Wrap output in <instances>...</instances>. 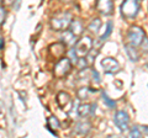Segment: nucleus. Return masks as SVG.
Wrapping results in <instances>:
<instances>
[{
    "instance_id": "9",
    "label": "nucleus",
    "mask_w": 148,
    "mask_h": 138,
    "mask_svg": "<svg viewBox=\"0 0 148 138\" xmlns=\"http://www.w3.org/2000/svg\"><path fill=\"white\" fill-rule=\"evenodd\" d=\"M96 9L103 15H110L114 11V4L112 0H98L96 3Z\"/></svg>"
},
{
    "instance_id": "1",
    "label": "nucleus",
    "mask_w": 148,
    "mask_h": 138,
    "mask_svg": "<svg viewBox=\"0 0 148 138\" xmlns=\"http://www.w3.org/2000/svg\"><path fill=\"white\" fill-rule=\"evenodd\" d=\"M73 21L72 14L68 11H62L58 12L51 19V27L54 31H66L69 29Z\"/></svg>"
},
{
    "instance_id": "19",
    "label": "nucleus",
    "mask_w": 148,
    "mask_h": 138,
    "mask_svg": "<svg viewBox=\"0 0 148 138\" xmlns=\"http://www.w3.org/2000/svg\"><path fill=\"white\" fill-rule=\"evenodd\" d=\"M111 31H112V22L109 21L108 24H106V30H105V32L100 36V41H105L106 38H108L109 36L111 35Z\"/></svg>"
},
{
    "instance_id": "21",
    "label": "nucleus",
    "mask_w": 148,
    "mask_h": 138,
    "mask_svg": "<svg viewBox=\"0 0 148 138\" xmlns=\"http://www.w3.org/2000/svg\"><path fill=\"white\" fill-rule=\"evenodd\" d=\"M103 99H104V101L106 102V105L110 107V109H115V106H116V104H115V101H112V100H110L109 99V96L106 95V94H103Z\"/></svg>"
},
{
    "instance_id": "11",
    "label": "nucleus",
    "mask_w": 148,
    "mask_h": 138,
    "mask_svg": "<svg viewBox=\"0 0 148 138\" xmlns=\"http://www.w3.org/2000/svg\"><path fill=\"white\" fill-rule=\"evenodd\" d=\"M95 110H96L95 104H92V105L82 104V105H79V107H78V115H79L80 117H88V116H90V115H94Z\"/></svg>"
},
{
    "instance_id": "15",
    "label": "nucleus",
    "mask_w": 148,
    "mask_h": 138,
    "mask_svg": "<svg viewBox=\"0 0 148 138\" xmlns=\"http://www.w3.org/2000/svg\"><path fill=\"white\" fill-rule=\"evenodd\" d=\"M59 121H58V118L57 117H54V116H51L47 118V128L52 132V135L54 136H57V132H56V130L57 128H59Z\"/></svg>"
},
{
    "instance_id": "3",
    "label": "nucleus",
    "mask_w": 148,
    "mask_h": 138,
    "mask_svg": "<svg viewBox=\"0 0 148 138\" xmlns=\"http://www.w3.org/2000/svg\"><path fill=\"white\" fill-rule=\"evenodd\" d=\"M71 69H72V61L67 57H62L56 63V66L53 68V75L57 79H63L64 77H67L69 74Z\"/></svg>"
},
{
    "instance_id": "20",
    "label": "nucleus",
    "mask_w": 148,
    "mask_h": 138,
    "mask_svg": "<svg viewBox=\"0 0 148 138\" xmlns=\"http://www.w3.org/2000/svg\"><path fill=\"white\" fill-rule=\"evenodd\" d=\"M130 137H136V138L142 137V131L140 130V127H137V126L132 127L131 131H130Z\"/></svg>"
},
{
    "instance_id": "2",
    "label": "nucleus",
    "mask_w": 148,
    "mask_h": 138,
    "mask_svg": "<svg viewBox=\"0 0 148 138\" xmlns=\"http://www.w3.org/2000/svg\"><path fill=\"white\" fill-rule=\"evenodd\" d=\"M120 10H121V15L125 19H135L138 14V10H140V3H138V0H123Z\"/></svg>"
},
{
    "instance_id": "4",
    "label": "nucleus",
    "mask_w": 148,
    "mask_h": 138,
    "mask_svg": "<svg viewBox=\"0 0 148 138\" xmlns=\"http://www.w3.org/2000/svg\"><path fill=\"white\" fill-rule=\"evenodd\" d=\"M127 38H128V43L133 46V47H140L142 43L145 42L146 35L141 27L138 26H131L127 32Z\"/></svg>"
},
{
    "instance_id": "12",
    "label": "nucleus",
    "mask_w": 148,
    "mask_h": 138,
    "mask_svg": "<svg viewBox=\"0 0 148 138\" xmlns=\"http://www.w3.org/2000/svg\"><path fill=\"white\" fill-rule=\"evenodd\" d=\"M91 128V125L90 122L88 121H80L78 122L75 127H74V131H75V133H78V135H88Z\"/></svg>"
},
{
    "instance_id": "6",
    "label": "nucleus",
    "mask_w": 148,
    "mask_h": 138,
    "mask_svg": "<svg viewBox=\"0 0 148 138\" xmlns=\"http://www.w3.org/2000/svg\"><path fill=\"white\" fill-rule=\"evenodd\" d=\"M57 104L61 110H63L66 113H69L72 111L73 107V100L71 98V95L68 93H64V91H61V93L57 94Z\"/></svg>"
},
{
    "instance_id": "7",
    "label": "nucleus",
    "mask_w": 148,
    "mask_h": 138,
    "mask_svg": "<svg viewBox=\"0 0 148 138\" xmlns=\"http://www.w3.org/2000/svg\"><path fill=\"white\" fill-rule=\"evenodd\" d=\"M101 67H103L104 72L108 73V74H116V73L120 72V64L115 58H104L101 61Z\"/></svg>"
},
{
    "instance_id": "14",
    "label": "nucleus",
    "mask_w": 148,
    "mask_h": 138,
    "mask_svg": "<svg viewBox=\"0 0 148 138\" xmlns=\"http://www.w3.org/2000/svg\"><path fill=\"white\" fill-rule=\"evenodd\" d=\"M69 30H71L75 36H80V35L83 33V31H84V27H83L80 20L75 19V20L72 21L71 26H69Z\"/></svg>"
},
{
    "instance_id": "23",
    "label": "nucleus",
    "mask_w": 148,
    "mask_h": 138,
    "mask_svg": "<svg viewBox=\"0 0 148 138\" xmlns=\"http://www.w3.org/2000/svg\"><path fill=\"white\" fill-rule=\"evenodd\" d=\"M1 49H4V38L1 37Z\"/></svg>"
},
{
    "instance_id": "8",
    "label": "nucleus",
    "mask_w": 148,
    "mask_h": 138,
    "mask_svg": "<svg viewBox=\"0 0 148 138\" xmlns=\"http://www.w3.org/2000/svg\"><path fill=\"white\" fill-rule=\"evenodd\" d=\"M114 121H115V125H116V127L120 131H126L128 128L130 117L125 111H117L116 113H115Z\"/></svg>"
},
{
    "instance_id": "5",
    "label": "nucleus",
    "mask_w": 148,
    "mask_h": 138,
    "mask_svg": "<svg viewBox=\"0 0 148 138\" xmlns=\"http://www.w3.org/2000/svg\"><path fill=\"white\" fill-rule=\"evenodd\" d=\"M74 51H75L78 58H83L86 57L89 52L92 48V40L89 37V36H84L80 40H78V42L74 46Z\"/></svg>"
},
{
    "instance_id": "13",
    "label": "nucleus",
    "mask_w": 148,
    "mask_h": 138,
    "mask_svg": "<svg viewBox=\"0 0 148 138\" xmlns=\"http://www.w3.org/2000/svg\"><path fill=\"white\" fill-rule=\"evenodd\" d=\"M66 47L67 46L64 44L63 42L61 43H56V44H52L49 47V51L52 52V54L54 57H58V58H62L64 52H66Z\"/></svg>"
},
{
    "instance_id": "17",
    "label": "nucleus",
    "mask_w": 148,
    "mask_h": 138,
    "mask_svg": "<svg viewBox=\"0 0 148 138\" xmlns=\"http://www.w3.org/2000/svg\"><path fill=\"white\" fill-rule=\"evenodd\" d=\"M100 26H101V21L99 19H94L89 24V26H88V30H89L91 33H98Z\"/></svg>"
},
{
    "instance_id": "16",
    "label": "nucleus",
    "mask_w": 148,
    "mask_h": 138,
    "mask_svg": "<svg viewBox=\"0 0 148 138\" xmlns=\"http://www.w3.org/2000/svg\"><path fill=\"white\" fill-rule=\"evenodd\" d=\"M125 49H126L128 57H130V59H131L132 62H137L138 61V54L136 52V47H133V46H131L128 43V44H125Z\"/></svg>"
},
{
    "instance_id": "18",
    "label": "nucleus",
    "mask_w": 148,
    "mask_h": 138,
    "mask_svg": "<svg viewBox=\"0 0 148 138\" xmlns=\"http://www.w3.org/2000/svg\"><path fill=\"white\" fill-rule=\"evenodd\" d=\"M91 91L92 90H90L89 88H80L79 90H78L77 96L80 100H86V99H89V94L91 93Z\"/></svg>"
},
{
    "instance_id": "10",
    "label": "nucleus",
    "mask_w": 148,
    "mask_h": 138,
    "mask_svg": "<svg viewBox=\"0 0 148 138\" xmlns=\"http://www.w3.org/2000/svg\"><path fill=\"white\" fill-rule=\"evenodd\" d=\"M61 42H63L67 47H74L75 43L78 42V40H77V36L74 35L71 30L69 31L66 30L64 31V33L62 35V37H61Z\"/></svg>"
},
{
    "instance_id": "22",
    "label": "nucleus",
    "mask_w": 148,
    "mask_h": 138,
    "mask_svg": "<svg viewBox=\"0 0 148 138\" xmlns=\"http://www.w3.org/2000/svg\"><path fill=\"white\" fill-rule=\"evenodd\" d=\"M1 25H4V22H5V16H6V11H5V8L1 6Z\"/></svg>"
}]
</instances>
